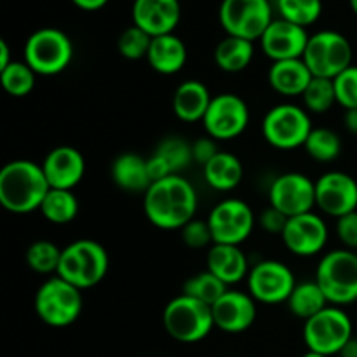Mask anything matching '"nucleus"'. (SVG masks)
<instances>
[{"instance_id":"f257e3e1","label":"nucleus","mask_w":357,"mask_h":357,"mask_svg":"<svg viewBox=\"0 0 357 357\" xmlns=\"http://www.w3.org/2000/svg\"><path fill=\"white\" fill-rule=\"evenodd\" d=\"M197 206L194 185L181 174L153 181L143 194L145 216L160 230H181L195 218Z\"/></svg>"},{"instance_id":"f03ea898","label":"nucleus","mask_w":357,"mask_h":357,"mask_svg":"<svg viewBox=\"0 0 357 357\" xmlns=\"http://www.w3.org/2000/svg\"><path fill=\"white\" fill-rule=\"evenodd\" d=\"M49 188L42 166L33 160H10L0 169V204L14 215L40 209Z\"/></svg>"},{"instance_id":"7ed1b4c3","label":"nucleus","mask_w":357,"mask_h":357,"mask_svg":"<svg viewBox=\"0 0 357 357\" xmlns=\"http://www.w3.org/2000/svg\"><path fill=\"white\" fill-rule=\"evenodd\" d=\"M110 258L98 241L79 239L63 248L58 274L80 291L100 284L108 274Z\"/></svg>"},{"instance_id":"20e7f679","label":"nucleus","mask_w":357,"mask_h":357,"mask_svg":"<svg viewBox=\"0 0 357 357\" xmlns=\"http://www.w3.org/2000/svg\"><path fill=\"white\" fill-rule=\"evenodd\" d=\"M162 324L166 333L180 344H197L215 330L211 305L185 293L167 303L162 312Z\"/></svg>"},{"instance_id":"39448f33","label":"nucleus","mask_w":357,"mask_h":357,"mask_svg":"<svg viewBox=\"0 0 357 357\" xmlns=\"http://www.w3.org/2000/svg\"><path fill=\"white\" fill-rule=\"evenodd\" d=\"M33 307L44 324L51 328H66L82 314L84 296L79 288L59 275H52L38 286Z\"/></svg>"},{"instance_id":"423d86ee","label":"nucleus","mask_w":357,"mask_h":357,"mask_svg":"<svg viewBox=\"0 0 357 357\" xmlns=\"http://www.w3.org/2000/svg\"><path fill=\"white\" fill-rule=\"evenodd\" d=\"M316 282L330 305L344 307L357 302V255L352 250H333L321 258Z\"/></svg>"},{"instance_id":"0eeeda50","label":"nucleus","mask_w":357,"mask_h":357,"mask_svg":"<svg viewBox=\"0 0 357 357\" xmlns=\"http://www.w3.org/2000/svg\"><path fill=\"white\" fill-rule=\"evenodd\" d=\"M23 61L37 75L51 77L65 72L73 59V44L58 28H40L24 42Z\"/></svg>"},{"instance_id":"6e6552de","label":"nucleus","mask_w":357,"mask_h":357,"mask_svg":"<svg viewBox=\"0 0 357 357\" xmlns=\"http://www.w3.org/2000/svg\"><path fill=\"white\" fill-rule=\"evenodd\" d=\"M354 338V324L342 307L328 305L303 324V342L307 351L323 356H338Z\"/></svg>"},{"instance_id":"1a4fd4ad","label":"nucleus","mask_w":357,"mask_h":357,"mask_svg":"<svg viewBox=\"0 0 357 357\" xmlns=\"http://www.w3.org/2000/svg\"><path fill=\"white\" fill-rule=\"evenodd\" d=\"M312 129L309 112L293 103L275 105L261 121L265 142L278 150L303 149Z\"/></svg>"},{"instance_id":"9d476101","label":"nucleus","mask_w":357,"mask_h":357,"mask_svg":"<svg viewBox=\"0 0 357 357\" xmlns=\"http://www.w3.org/2000/svg\"><path fill=\"white\" fill-rule=\"evenodd\" d=\"M352 44L335 30H321L310 35L303 61L314 77L335 79L352 65Z\"/></svg>"},{"instance_id":"9b49d317","label":"nucleus","mask_w":357,"mask_h":357,"mask_svg":"<svg viewBox=\"0 0 357 357\" xmlns=\"http://www.w3.org/2000/svg\"><path fill=\"white\" fill-rule=\"evenodd\" d=\"M218 17L227 35L251 42L260 40L274 21L268 0H223Z\"/></svg>"},{"instance_id":"f8f14e48","label":"nucleus","mask_w":357,"mask_h":357,"mask_svg":"<svg viewBox=\"0 0 357 357\" xmlns=\"http://www.w3.org/2000/svg\"><path fill=\"white\" fill-rule=\"evenodd\" d=\"M208 223L213 234V243L241 246L253 234L257 216L248 202L229 197L220 201L209 211Z\"/></svg>"},{"instance_id":"ddd939ff","label":"nucleus","mask_w":357,"mask_h":357,"mask_svg":"<svg viewBox=\"0 0 357 357\" xmlns=\"http://www.w3.org/2000/svg\"><path fill=\"white\" fill-rule=\"evenodd\" d=\"M250 124V108L241 96L222 93L213 96L208 112L202 119L206 135L216 142L239 138Z\"/></svg>"},{"instance_id":"4468645a","label":"nucleus","mask_w":357,"mask_h":357,"mask_svg":"<svg viewBox=\"0 0 357 357\" xmlns=\"http://www.w3.org/2000/svg\"><path fill=\"white\" fill-rule=\"evenodd\" d=\"M246 281L248 293L257 303L265 305L286 303L296 286L291 268L279 260H261L255 264Z\"/></svg>"},{"instance_id":"2eb2a0df","label":"nucleus","mask_w":357,"mask_h":357,"mask_svg":"<svg viewBox=\"0 0 357 357\" xmlns=\"http://www.w3.org/2000/svg\"><path fill=\"white\" fill-rule=\"evenodd\" d=\"M268 206L291 216L310 213L316 206V181L302 173H282L268 188Z\"/></svg>"},{"instance_id":"dca6fc26","label":"nucleus","mask_w":357,"mask_h":357,"mask_svg":"<svg viewBox=\"0 0 357 357\" xmlns=\"http://www.w3.org/2000/svg\"><path fill=\"white\" fill-rule=\"evenodd\" d=\"M316 206L333 218L357 211V181L344 171L321 174L316 180Z\"/></svg>"},{"instance_id":"f3484780","label":"nucleus","mask_w":357,"mask_h":357,"mask_svg":"<svg viewBox=\"0 0 357 357\" xmlns=\"http://www.w3.org/2000/svg\"><path fill=\"white\" fill-rule=\"evenodd\" d=\"M281 237L286 250L295 257H316L326 248L328 225L317 213H303L288 220Z\"/></svg>"},{"instance_id":"a211bd4d","label":"nucleus","mask_w":357,"mask_h":357,"mask_svg":"<svg viewBox=\"0 0 357 357\" xmlns=\"http://www.w3.org/2000/svg\"><path fill=\"white\" fill-rule=\"evenodd\" d=\"M309 38L310 35L307 33V28L279 17L272 21L271 26L261 35L260 45L272 63L284 61V59L303 58Z\"/></svg>"},{"instance_id":"6ab92c4d","label":"nucleus","mask_w":357,"mask_h":357,"mask_svg":"<svg viewBox=\"0 0 357 357\" xmlns=\"http://www.w3.org/2000/svg\"><path fill=\"white\" fill-rule=\"evenodd\" d=\"M215 328L223 333H244L257 319V300L246 291L229 289L225 295L211 305Z\"/></svg>"},{"instance_id":"aec40b11","label":"nucleus","mask_w":357,"mask_h":357,"mask_svg":"<svg viewBox=\"0 0 357 357\" xmlns=\"http://www.w3.org/2000/svg\"><path fill=\"white\" fill-rule=\"evenodd\" d=\"M132 24L150 37L174 33L181 20L180 0H135L131 9Z\"/></svg>"},{"instance_id":"412c9836","label":"nucleus","mask_w":357,"mask_h":357,"mask_svg":"<svg viewBox=\"0 0 357 357\" xmlns=\"http://www.w3.org/2000/svg\"><path fill=\"white\" fill-rule=\"evenodd\" d=\"M49 187L73 190L86 174V159L77 149L61 145L52 149L40 164Z\"/></svg>"},{"instance_id":"4be33fe9","label":"nucleus","mask_w":357,"mask_h":357,"mask_svg":"<svg viewBox=\"0 0 357 357\" xmlns=\"http://www.w3.org/2000/svg\"><path fill=\"white\" fill-rule=\"evenodd\" d=\"M194 162L192 143L180 136H167L155 146L152 155L146 159L149 174L152 181L164 180L173 174H181Z\"/></svg>"},{"instance_id":"5701e85b","label":"nucleus","mask_w":357,"mask_h":357,"mask_svg":"<svg viewBox=\"0 0 357 357\" xmlns=\"http://www.w3.org/2000/svg\"><path fill=\"white\" fill-rule=\"evenodd\" d=\"M206 271L215 274L227 286H232L248 279L251 267L241 246L213 244L206 255Z\"/></svg>"},{"instance_id":"b1692460","label":"nucleus","mask_w":357,"mask_h":357,"mask_svg":"<svg viewBox=\"0 0 357 357\" xmlns=\"http://www.w3.org/2000/svg\"><path fill=\"white\" fill-rule=\"evenodd\" d=\"M312 79V72L302 58L274 61L268 70V84L281 96L302 98Z\"/></svg>"},{"instance_id":"393cba45","label":"nucleus","mask_w":357,"mask_h":357,"mask_svg":"<svg viewBox=\"0 0 357 357\" xmlns=\"http://www.w3.org/2000/svg\"><path fill=\"white\" fill-rule=\"evenodd\" d=\"M112 181L121 190L131 192V194H145L150 185L153 183L149 174L145 157L135 152H124L117 155L110 167Z\"/></svg>"},{"instance_id":"a878e982","label":"nucleus","mask_w":357,"mask_h":357,"mask_svg":"<svg viewBox=\"0 0 357 357\" xmlns=\"http://www.w3.org/2000/svg\"><path fill=\"white\" fill-rule=\"evenodd\" d=\"M188 58L187 45L178 35H160L153 37L150 44L146 61L152 66L153 72L160 75H174L181 72Z\"/></svg>"},{"instance_id":"bb28decb","label":"nucleus","mask_w":357,"mask_h":357,"mask_svg":"<svg viewBox=\"0 0 357 357\" xmlns=\"http://www.w3.org/2000/svg\"><path fill=\"white\" fill-rule=\"evenodd\" d=\"M213 96L201 80H185L173 94V112L181 122H202Z\"/></svg>"},{"instance_id":"cd10ccee","label":"nucleus","mask_w":357,"mask_h":357,"mask_svg":"<svg viewBox=\"0 0 357 357\" xmlns=\"http://www.w3.org/2000/svg\"><path fill=\"white\" fill-rule=\"evenodd\" d=\"M204 181L216 192H230L239 187L244 176L243 162L237 155L220 150L204 167Z\"/></svg>"},{"instance_id":"c85d7f7f","label":"nucleus","mask_w":357,"mask_h":357,"mask_svg":"<svg viewBox=\"0 0 357 357\" xmlns=\"http://www.w3.org/2000/svg\"><path fill=\"white\" fill-rule=\"evenodd\" d=\"M255 58V44L246 38L227 35L215 47V63L222 72L239 73L251 65Z\"/></svg>"},{"instance_id":"c756f323","label":"nucleus","mask_w":357,"mask_h":357,"mask_svg":"<svg viewBox=\"0 0 357 357\" xmlns=\"http://www.w3.org/2000/svg\"><path fill=\"white\" fill-rule=\"evenodd\" d=\"M286 305H288L289 312L293 316H296L298 319L309 321L310 317H314L321 310L326 309L330 305V302H328L326 295L323 293L321 286L314 279V281L296 282L295 289L289 295Z\"/></svg>"},{"instance_id":"7c9ffc66","label":"nucleus","mask_w":357,"mask_h":357,"mask_svg":"<svg viewBox=\"0 0 357 357\" xmlns=\"http://www.w3.org/2000/svg\"><path fill=\"white\" fill-rule=\"evenodd\" d=\"M38 211L49 223L66 225V223H72L79 215V201L72 190L49 188Z\"/></svg>"},{"instance_id":"2f4dec72","label":"nucleus","mask_w":357,"mask_h":357,"mask_svg":"<svg viewBox=\"0 0 357 357\" xmlns=\"http://www.w3.org/2000/svg\"><path fill=\"white\" fill-rule=\"evenodd\" d=\"M303 150L316 162H333L342 152V139L333 129L314 128L303 145Z\"/></svg>"},{"instance_id":"473e14b6","label":"nucleus","mask_w":357,"mask_h":357,"mask_svg":"<svg viewBox=\"0 0 357 357\" xmlns=\"http://www.w3.org/2000/svg\"><path fill=\"white\" fill-rule=\"evenodd\" d=\"M61 251L63 248L56 246L51 241H35V243L28 246L26 253H24V260H26L28 267L33 272H37V274H58Z\"/></svg>"},{"instance_id":"72a5a7b5","label":"nucleus","mask_w":357,"mask_h":357,"mask_svg":"<svg viewBox=\"0 0 357 357\" xmlns=\"http://www.w3.org/2000/svg\"><path fill=\"white\" fill-rule=\"evenodd\" d=\"M225 291H229V286L220 281L209 271H202L199 274L192 275L183 284L185 295L192 296V298L199 300L206 305H213L215 302H218L225 295Z\"/></svg>"},{"instance_id":"f704fd0d","label":"nucleus","mask_w":357,"mask_h":357,"mask_svg":"<svg viewBox=\"0 0 357 357\" xmlns=\"http://www.w3.org/2000/svg\"><path fill=\"white\" fill-rule=\"evenodd\" d=\"M37 73L24 61L14 59L9 66L0 70V84L9 96L23 98L33 91Z\"/></svg>"},{"instance_id":"c9c22d12","label":"nucleus","mask_w":357,"mask_h":357,"mask_svg":"<svg viewBox=\"0 0 357 357\" xmlns=\"http://www.w3.org/2000/svg\"><path fill=\"white\" fill-rule=\"evenodd\" d=\"M303 108L309 114H326L337 103V93H335L333 79L324 77H314L312 82L302 94Z\"/></svg>"},{"instance_id":"e433bc0d","label":"nucleus","mask_w":357,"mask_h":357,"mask_svg":"<svg viewBox=\"0 0 357 357\" xmlns=\"http://www.w3.org/2000/svg\"><path fill=\"white\" fill-rule=\"evenodd\" d=\"M278 10L282 20L307 28L323 14V0H278Z\"/></svg>"},{"instance_id":"4c0bfd02","label":"nucleus","mask_w":357,"mask_h":357,"mask_svg":"<svg viewBox=\"0 0 357 357\" xmlns=\"http://www.w3.org/2000/svg\"><path fill=\"white\" fill-rule=\"evenodd\" d=\"M150 44H152V37L146 31H143L142 28L135 26V24L126 28L119 35L117 40V47L121 56L126 59H131V61H138V59L143 58L146 59Z\"/></svg>"},{"instance_id":"58836bf2","label":"nucleus","mask_w":357,"mask_h":357,"mask_svg":"<svg viewBox=\"0 0 357 357\" xmlns=\"http://www.w3.org/2000/svg\"><path fill=\"white\" fill-rule=\"evenodd\" d=\"M337 103L345 110L357 108V65H351L347 70L333 79Z\"/></svg>"},{"instance_id":"ea45409f","label":"nucleus","mask_w":357,"mask_h":357,"mask_svg":"<svg viewBox=\"0 0 357 357\" xmlns=\"http://www.w3.org/2000/svg\"><path fill=\"white\" fill-rule=\"evenodd\" d=\"M181 239H183L185 246L190 250H204V248H211L215 244L208 220L199 218H194L181 229Z\"/></svg>"},{"instance_id":"a19ab883","label":"nucleus","mask_w":357,"mask_h":357,"mask_svg":"<svg viewBox=\"0 0 357 357\" xmlns=\"http://www.w3.org/2000/svg\"><path fill=\"white\" fill-rule=\"evenodd\" d=\"M288 220L289 218L284 215V213H281L279 209L268 206V208H265L264 211L258 215L257 225H260L261 230H265L267 234H272V236H282Z\"/></svg>"},{"instance_id":"79ce46f5","label":"nucleus","mask_w":357,"mask_h":357,"mask_svg":"<svg viewBox=\"0 0 357 357\" xmlns=\"http://www.w3.org/2000/svg\"><path fill=\"white\" fill-rule=\"evenodd\" d=\"M337 236L347 250H357V211L337 218Z\"/></svg>"},{"instance_id":"37998d69","label":"nucleus","mask_w":357,"mask_h":357,"mask_svg":"<svg viewBox=\"0 0 357 357\" xmlns=\"http://www.w3.org/2000/svg\"><path fill=\"white\" fill-rule=\"evenodd\" d=\"M218 145H216V139H213L211 136H201L199 139H195L192 143V155H194V162H197L199 166L204 167L213 157L218 153Z\"/></svg>"},{"instance_id":"c03bdc74","label":"nucleus","mask_w":357,"mask_h":357,"mask_svg":"<svg viewBox=\"0 0 357 357\" xmlns=\"http://www.w3.org/2000/svg\"><path fill=\"white\" fill-rule=\"evenodd\" d=\"M72 2L75 3L79 9L89 10V13H93V10H100L101 7L107 6L108 0H72Z\"/></svg>"},{"instance_id":"a18cd8bd","label":"nucleus","mask_w":357,"mask_h":357,"mask_svg":"<svg viewBox=\"0 0 357 357\" xmlns=\"http://www.w3.org/2000/svg\"><path fill=\"white\" fill-rule=\"evenodd\" d=\"M344 126L351 135L357 136V108H354V110H345Z\"/></svg>"},{"instance_id":"49530a36","label":"nucleus","mask_w":357,"mask_h":357,"mask_svg":"<svg viewBox=\"0 0 357 357\" xmlns=\"http://www.w3.org/2000/svg\"><path fill=\"white\" fill-rule=\"evenodd\" d=\"M14 59L10 58V49L9 44L6 40H0V70H3L6 66H9Z\"/></svg>"},{"instance_id":"de8ad7c7","label":"nucleus","mask_w":357,"mask_h":357,"mask_svg":"<svg viewBox=\"0 0 357 357\" xmlns=\"http://www.w3.org/2000/svg\"><path fill=\"white\" fill-rule=\"evenodd\" d=\"M340 357H357V337L351 338L349 344L340 351Z\"/></svg>"},{"instance_id":"09e8293b","label":"nucleus","mask_w":357,"mask_h":357,"mask_svg":"<svg viewBox=\"0 0 357 357\" xmlns=\"http://www.w3.org/2000/svg\"><path fill=\"white\" fill-rule=\"evenodd\" d=\"M302 357H328V356H323V354H317V352H312V351H307L305 354Z\"/></svg>"},{"instance_id":"8fccbe9b","label":"nucleus","mask_w":357,"mask_h":357,"mask_svg":"<svg viewBox=\"0 0 357 357\" xmlns=\"http://www.w3.org/2000/svg\"><path fill=\"white\" fill-rule=\"evenodd\" d=\"M349 3H351V9H352V13H354L356 16H357V0H349Z\"/></svg>"}]
</instances>
